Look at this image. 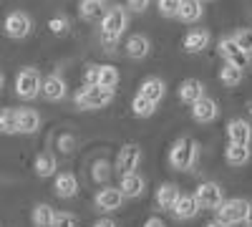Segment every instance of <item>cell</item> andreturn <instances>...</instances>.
Instances as JSON below:
<instances>
[{
  "label": "cell",
  "instance_id": "37",
  "mask_svg": "<svg viewBox=\"0 0 252 227\" xmlns=\"http://www.w3.org/2000/svg\"><path fill=\"white\" fill-rule=\"evenodd\" d=\"M53 227H76V217L71 212H56Z\"/></svg>",
  "mask_w": 252,
  "mask_h": 227
},
{
  "label": "cell",
  "instance_id": "23",
  "mask_svg": "<svg viewBox=\"0 0 252 227\" xmlns=\"http://www.w3.org/2000/svg\"><path fill=\"white\" fill-rule=\"evenodd\" d=\"M202 15H204V5L199 0H182L179 3L177 18L182 23H197V20H202Z\"/></svg>",
  "mask_w": 252,
  "mask_h": 227
},
{
  "label": "cell",
  "instance_id": "5",
  "mask_svg": "<svg viewBox=\"0 0 252 227\" xmlns=\"http://www.w3.org/2000/svg\"><path fill=\"white\" fill-rule=\"evenodd\" d=\"M247 210H250V202L242 199V197H235V199H224L215 212H217V220H220V222H224V225L232 227V225H237V222H245Z\"/></svg>",
  "mask_w": 252,
  "mask_h": 227
},
{
  "label": "cell",
  "instance_id": "3",
  "mask_svg": "<svg viewBox=\"0 0 252 227\" xmlns=\"http://www.w3.org/2000/svg\"><path fill=\"white\" fill-rule=\"evenodd\" d=\"M73 101H76V106H78V109H86V111H91V109L109 106L111 101H114V91H109V89H101V86H83L81 91H76Z\"/></svg>",
  "mask_w": 252,
  "mask_h": 227
},
{
  "label": "cell",
  "instance_id": "7",
  "mask_svg": "<svg viewBox=\"0 0 252 227\" xmlns=\"http://www.w3.org/2000/svg\"><path fill=\"white\" fill-rule=\"evenodd\" d=\"M194 199L199 204V210H217L220 204L224 202V190L220 187L217 182H202L199 187L194 190Z\"/></svg>",
  "mask_w": 252,
  "mask_h": 227
},
{
  "label": "cell",
  "instance_id": "45",
  "mask_svg": "<svg viewBox=\"0 0 252 227\" xmlns=\"http://www.w3.org/2000/svg\"><path fill=\"white\" fill-rule=\"evenodd\" d=\"M250 114H252V104H250Z\"/></svg>",
  "mask_w": 252,
  "mask_h": 227
},
{
  "label": "cell",
  "instance_id": "26",
  "mask_svg": "<svg viewBox=\"0 0 252 227\" xmlns=\"http://www.w3.org/2000/svg\"><path fill=\"white\" fill-rule=\"evenodd\" d=\"M53 220H56V210L51 204L40 202L33 207V227H53Z\"/></svg>",
  "mask_w": 252,
  "mask_h": 227
},
{
  "label": "cell",
  "instance_id": "20",
  "mask_svg": "<svg viewBox=\"0 0 252 227\" xmlns=\"http://www.w3.org/2000/svg\"><path fill=\"white\" fill-rule=\"evenodd\" d=\"M209 40H212V35L207 31H189L182 40V51L184 53H202L209 46Z\"/></svg>",
  "mask_w": 252,
  "mask_h": 227
},
{
  "label": "cell",
  "instance_id": "40",
  "mask_svg": "<svg viewBox=\"0 0 252 227\" xmlns=\"http://www.w3.org/2000/svg\"><path fill=\"white\" fill-rule=\"evenodd\" d=\"M94 227H116V222H114L111 217H101V220L94 222Z\"/></svg>",
  "mask_w": 252,
  "mask_h": 227
},
{
  "label": "cell",
  "instance_id": "13",
  "mask_svg": "<svg viewBox=\"0 0 252 227\" xmlns=\"http://www.w3.org/2000/svg\"><path fill=\"white\" fill-rule=\"evenodd\" d=\"M121 202H124V197H121V192L116 187H103L94 197V204L101 212H116L121 207Z\"/></svg>",
  "mask_w": 252,
  "mask_h": 227
},
{
  "label": "cell",
  "instance_id": "46",
  "mask_svg": "<svg viewBox=\"0 0 252 227\" xmlns=\"http://www.w3.org/2000/svg\"><path fill=\"white\" fill-rule=\"evenodd\" d=\"M199 3H204V0H199Z\"/></svg>",
  "mask_w": 252,
  "mask_h": 227
},
{
  "label": "cell",
  "instance_id": "9",
  "mask_svg": "<svg viewBox=\"0 0 252 227\" xmlns=\"http://www.w3.org/2000/svg\"><path fill=\"white\" fill-rule=\"evenodd\" d=\"M217 48H220V56H222V58L227 61L229 66H235V68H242V71H245V68L250 66V56H247V53H245V51H242V48H240V46L235 43L232 38H222Z\"/></svg>",
  "mask_w": 252,
  "mask_h": 227
},
{
  "label": "cell",
  "instance_id": "11",
  "mask_svg": "<svg viewBox=\"0 0 252 227\" xmlns=\"http://www.w3.org/2000/svg\"><path fill=\"white\" fill-rule=\"evenodd\" d=\"M116 190L121 192L124 199H136V197H141V195L146 192V179H144L141 174H136V172L121 174V184H119Z\"/></svg>",
  "mask_w": 252,
  "mask_h": 227
},
{
  "label": "cell",
  "instance_id": "36",
  "mask_svg": "<svg viewBox=\"0 0 252 227\" xmlns=\"http://www.w3.org/2000/svg\"><path fill=\"white\" fill-rule=\"evenodd\" d=\"M56 144H58V152L61 154H71L76 149V136L73 134H61Z\"/></svg>",
  "mask_w": 252,
  "mask_h": 227
},
{
  "label": "cell",
  "instance_id": "41",
  "mask_svg": "<svg viewBox=\"0 0 252 227\" xmlns=\"http://www.w3.org/2000/svg\"><path fill=\"white\" fill-rule=\"evenodd\" d=\"M144 227H166V225L161 222V217H149L144 222Z\"/></svg>",
  "mask_w": 252,
  "mask_h": 227
},
{
  "label": "cell",
  "instance_id": "22",
  "mask_svg": "<svg viewBox=\"0 0 252 227\" xmlns=\"http://www.w3.org/2000/svg\"><path fill=\"white\" fill-rule=\"evenodd\" d=\"M40 129V114L35 109H18V134H35Z\"/></svg>",
  "mask_w": 252,
  "mask_h": 227
},
{
  "label": "cell",
  "instance_id": "16",
  "mask_svg": "<svg viewBox=\"0 0 252 227\" xmlns=\"http://www.w3.org/2000/svg\"><path fill=\"white\" fill-rule=\"evenodd\" d=\"M40 94H43V98H48V101H61L63 96H66V81H63L58 73H51V76H46L43 81H40Z\"/></svg>",
  "mask_w": 252,
  "mask_h": 227
},
{
  "label": "cell",
  "instance_id": "15",
  "mask_svg": "<svg viewBox=\"0 0 252 227\" xmlns=\"http://www.w3.org/2000/svg\"><path fill=\"white\" fill-rule=\"evenodd\" d=\"M172 215H174V220H179V222L197 217V215H199V204H197L194 195H179L177 202H174V207H172Z\"/></svg>",
  "mask_w": 252,
  "mask_h": 227
},
{
  "label": "cell",
  "instance_id": "8",
  "mask_svg": "<svg viewBox=\"0 0 252 227\" xmlns=\"http://www.w3.org/2000/svg\"><path fill=\"white\" fill-rule=\"evenodd\" d=\"M139 164H141V147L136 141L124 144L116 154V172L119 174H131V172H136Z\"/></svg>",
  "mask_w": 252,
  "mask_h": 227
},
{
  "label": "cell",
  "instance_id": "6",
  "mask_svg": "<svg viewBox=\"0 0 252 227\" xmlns=\"http://www.w3.org/2000/svg\"><path fill=\"white\" fill-rule=\"evenodd\" d=\"M15 94L26 101H33L40 94V73L35 68H20L15 76Z\"/></svg>",
  "mask_w": 252,
  "mask_h": 227
},
{
  "label": "cell",
  "instance_id": "12",
  "mask_svg": "<svg viewBox=\"0 0 252 227\" xmlns=\"http://www.w3.org/2000/svg\"><path fill=\"white\" fill-rule=\"evenodd\" d=\"M217 114H220L217 101L209 98V96H202L199 101H194V104H192V119H194L197 124H209V121H215Z\"/></svg>",
  "mask_w": 252,
  "mask_h": 227
},
{
  "label": "cell",
  "instance_id": "30",
  "mask_svg": "<svg viewBox=\"0 0 252 227\" xmlns=\"http://www.w3.org/2000/svg\"><path fill=\"white\" fill-rule=\"evenodd\" d=\"M242 78H245V71L242 68H235V66H229V64H224L220 68V81H222L224 86H240Z\"/></svg>",
  "mask_w": 252,
  "mask_h": 227
},
{
  "label": "cell",
  "instance_id": "33",
  "mask_svg": "<svg viewBox=\"0 0 252 227\" xmlns=\"http://www.w3.org/2000/svg\"><path fill=\"white\" fill-rule=\"evenodd\" d=\"M109 174H111V164L106 162V159H96L94 162V169H91V177H94V182H106L109 179Z\"/></svg>",
  "mask_w": 252,
  "mask_h": 227
},
{
  "label": "cell",
  "instance_id": "19",
  "mask_svg": "<svg viewBox=\"0 0 252 227\" xmlns=\"http://www.w3.org/2000/svg\"><path fill=\"white\" fill-rule=\"evenodd\" d=\"M126 56L129 58H134V61H141V58H146L152 53V43H149V38L146 35H141V33H136V35H129V40H126Z\"/></svg>",
  "mask_w": 252,
  "mask_h": 227
},
{
  "label": "cell",
  "instance_id": "35",
  "mask_svg": "<svg viewBox=\"0 0 252 227\" xmlns=\"http://www.w3.org/2000/svg\"><path fill=\"white\" fill-rule=\"evenodd\" d=\"M179 3H182V0H157L159 15H164V18H177Z\"/></svg>",
  "mask_w": 252,
  "mask_h": 227
},
{
  "label": "cell",
  "instance_id": "47",
  "mask_svg": "<svg viewBox=\"0 0 252 227\" xmlns=\"http://www.w3.org/2000/svg\"><path fill=\"white\" fill-rule=\"evenodd\" d=\"M98 3H103V0H98Z\"/></svg>",
  "mask_w": 252,
  "mask_h": 227
},
{
  "label": "cell",
  "instance_id": "24",
  "mask_svg": "<svg viewBox=\"0 0 252 227\" xmlns=\"http://www.w3.org/2000/svg\"><path fill=\"white\" fill-rule=\"evenodd\" d=\"M56 169H58V159L53 152H40L35 157V174L38 177H56Z\"/></svg>",
  "mask_w": 252,
  "mask_h": 227
},
{
  "label": "cell",
  "instance_id": "29",
  "mask_svg": "<svg viewBox=\"0 0 252 227\" xmlns=\"http://www.w3.org/2000/svg\"><path fill=\"white\" fill-rule=\"evenodd\" d=\"M0 134H18V109H0Z\"/></svg>",
  "mask_w": 252,
  "mask_h": 227
},
{
  "label": "cell",
  "instance_id": "32",
  "mask_svg": "<svg viewBox=\"0 0 252 227\" xmlns=\"http://www.w3.org/2000/svg\"><path fill=\"white\" fill-rule=\"evenodd\" d=\"M235 40V43L252 58V28H240V31H235V35H229Z\"/></svg>",
  "mask_w": 252,
  "mask_h": 227
},
{
  "label": "cell",
  "instance_id": "43",
  "mask_svg": "<svg viewBox=\"0 0 252 227\" xmlns=\"http://www.w3.org/2000/svg\"><path fill=\"white\" fill-rule=\"evenodd\" d=\"M207 227H229V225H224V222H220V220H212V222H207Z\"/></svg>",
  "mask_w": 252,
  "mask_h": 227
},
{
  "label": "cell",
  "instance_id": "42",
  "mask_svg": "<svg viewBox=\"0 0 252 227\" xmlns=\"http://www.w3.org/2000/svg\"><path fill=\"white\" fill-rule=\"evenodd\" d=\"M245 225L252 227V202H250V210H247V217H245Z\"/></svg>",
  "mask_w": 252,
  "mask_h": 227
},
{
  "label": "cell",
  "instance_id": "4",
  "mask_svg": "<svg viewBox=\"0 0 252 227\" xmlns=\"http://www.w3.org/2000/svg\"><path fill=\"white\" fill-rule=\"evenodd\" d=\"M31 31H33V18H31L28 13H23V10H13V13H8L5 20H3V33H5L8 38H13V40L28 38Z\"/></svg>",
  "mask_w": 252,
  "mask_h": 227
},
{
  "label": "cell",
  "instance_id": "38",
  "mask_svg": "<svg viewBox=\"0 0 252 227\" xmlns=\"http://www.w3.org/2000/svg\"><path fill=\"white\" fill-rule=\"evenodd\" d=\"M149 5H152V0H126V8L131 13H146Z\"/></svg>",
  "mask_w": 252,
  "mask_h": 227
},
{
  "label": "cell",
  "instance_id": "10",
  "mask_svg": "<svg viewBox=\"0 0 252 227\" xmlns=\"http://www.w3.org/2000/svg\"><path fill=\"white\" fill-rule=\"evenodd\" d=\"M227 141L240 144V147H250L252 141V124L245 119H232L227 124Z\"/></svg>",
  "mask_w": 252,
  "mask_h": 227
},
{
  "label": "cell",
  "instance_id": "25",
  "mask_svg": "<svg viewBox=\"0 0 252 227\" xmlns=\"http://www.w3.org/2000/svg\"><path fill=\"white\" fill-rule=\"evenodd\" d=\"M252 157V149L250 147H240V144H227L224 149V159L229 167H242V164H247Z\"/></svg>",
  "mask_w": 252,
  "mask_h": 227
},
{
  "label": "cell",
  "instance_id": "44",
  "mask_svg": "<svg viewBox=\"0 0 252 227\" xmlns=\"http://www.w3.org/2000/svg\"><path fill=\"white\" fill-rule=\"evenodd\" d=\"M3 84H5V78H3V73H0V89H3Z\"/></svg>",
  "mask_w": 252,
  "mask_h": 227
},
{
  "label": "cell",
  "instance_id": "21",
  "mask_svg": "<svg viewBox=\"0 0 252 227\" xmlns=\"http://www.w3.org/2000/svg\"><path fill=\"white\" fill-rule=\"evenodd\" d=\"M204 89L207 86L202 84L199 78H187V81H182V86H179V98L187 101V104H194V101H199L202 96H207Z\"/></svg>",
  "mask_w": 252,
  "mask_h": 227
},
{
  "label": "cell",
  "instance_id": "2",
  "mask_svg": "<svg viewBox=\"0 0 252 227\" xmlns=\"http://www.w3.org/2000/svg\"><path fill=\"white\" fill-rule=\"evenodd\" d=\"M126 26H129V15H126L124 8L106 10L101 18V40L106 46H116L121 40V35L126 33Z\"/></svg>",
  "mask_w": 252,
  "mask_h": 227
},
{
  "label": "cell",
  "instance_id": "1",
  "mask_svg": "<svg viewBox=\"0 0 252 227\" xmlns=\"http://www.w3.org/2000/svg\"><path fill=\"white\" fill-rule=\"evenodd\" d=\"M199 162V144L192 136H182L169 149V164L177 172H192Z\"/></svg>",
  "mask_w": 252,
  "mask_h": 227
},
{
  "label": "cell",
  "instance_id": "39",
  "mask_svg": "<svg viewBox=\"0 0 252 227\" xmlns=\"http://www.w3.org/2000/svg\"><path fill=\"white\" fill-rule=\"evenodd\" d=\"M83 81H86V86H96V81H98V66H96V64L86 66V73H83Z\"/></svg>",
  "mask_w": 252,
  "mask_h": 227
},
{
  "label": "cell",
  "instance_id": "17",
  "mask_svg": "<svg viewBox=\"0 0 252 227\" xmlns=\"http://www.w3.org/2000/svg\"><path fill=\"white\" fill-rule=\"evenodd\" d=\"M53 190L61 199H71L78 195V179L73 172H61L56 174V182H53Z\"/></svg>",
  "mask_w": 252,
  "mask_h": 227
},
{
  "label": "cell",
  "instance_id": "34",
  "mask_svg": "<svg viewBox=\"0 0 252 227\" xmlns=\"http://www.w3.org/2000/svg\"><path fill=\"white\" fill-rule=\"evenodd\" d=\"M48 28H51L53 35H66L68 28H71V20H68L66 15H53V18L48 20Z\"/></svg>",
  "mask_w": 252,
  "mask_h": 227
},
{
  "label": "cell",
  "instance_id": "14",
  "mask_svg": "<svg viewBox=\"0 0 252 227\" xmlns=\"http://www.w3.org/2000/svg\"><path fill=\"white\" fill-rule=\"evenodd\" d=\"M139 96L146 98V101H152V104H159V101L166 96V84H164L161 78H157V76H149L146 81H141Z\"/></svg>",
  "mask_w": 252,
  "mask_h": 227
},
{
  "label": "cell",
  "instance_id": "27",
  "mask_svg": "<svg viewBox=\"0 0 252 227\" xmlns=\"http://www.w3.org/2000/svg\"><path fill=\"white\" fill-rule=\"evenodd\" d=\"M116 84H119V68L116 66H109V64L106 66H98V81H96V86L114 91Z\"/></svg>",
  "mask_w": 252,
  "mask_h": 227
},
{
  "label": "cell",
  "instance_id": "31",
  "mask_svg": "<svg viewBox=\"0 0 252 227\" xmlns=\"http://www.w3.org/2000/svg\"><path fill=\"white\" fill-rule=\"evenodd\" d=\"M154 111H157V104H152V101L141 98L139 94L134 96V101H131V114H134V116H139V119H149V116H154Z\"/></svg>",
  "mask_w": 252,
  "mask_h": 227
},
{
  "label": "cell",
  "instance_id": "28",
  "mask_svg": "<svg viewBox=\"0 0 252 227\" xmlns=\"http://www.w3.org/2000/svg\"><path fill=\"white\" fill-rule=\"evenodd\" d=\"M78 15L83 20H98V18H103V3H98V0H81Z\"/></svg>",
  "mask_w": 252,
  "mask_h": 227
},
{
  "label": "cell",
  "instance_id": "18",
  "mask_svg": "<svg viewBox=\"0 0 252 227\" xmlns=\"http://www.w3.org/2000/svg\"><path fill=\"white\" fill-rule=\"evenodd\" d=\"M179 195H182V192H179V187H177L174 182H164V184H159L154 202H157V207H159V210L172 212V207H174V202H177Z\"/></svg>",
  "mask_w": 252,
  "mask_h": 227
}]
</instances>
